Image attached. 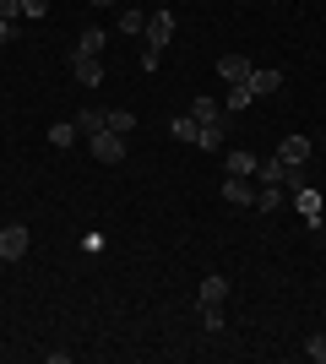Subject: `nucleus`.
Returning a JSON list of instances; mask_svg holds the SVG:
<instances>
[{"instance_id":"obj_1","label":"nucleus","mask_w":326,"mask_h":364,"mask_svg":"<svg viewBox=\"0 0 326 364\" xmlns=\"http://www.w3.org/2000/svg\"><path fill=\"white\" fill-rule=\"evenodd\" d=\"M310 136H305V131H288V136H283V147H278V158H283V164H288V168H305V164H310Z\"/></svg>"},{"instance_id":"obj_2","label":"nucleus","mask_w":326,"mask_h":364,"mask_svg":"<svg viewBox=\"0 0 326 364\" xmlns=\"http://www.w3.org/2000/svg\"><path fill=\"white\" fill-rule=\"evenodd\" d=\"M28 228H22V223H6V228H0V261H22V256H28Z\"/></svg>"},{"instance_id":"obj_3","label":"nucleus","mask_w":326,"mask_h":364,"mask_svg":"<svg viewBox=\"0 0 326 364\" xmlns=\"http://www.w3.org/2000/svg\"><path fill=\"white\" fill-rule=\"evenodd\" d=\"M185 114H190L196 125H202V131H223V104H217V98H207V92H202V98H196V104L185 109Z\"/></svg>"},{"instance_id":"obj_4","label":"nucleus","mask_w":326,"mask_h":364,"mask_svg":"<svg viewBox=\"0 0 326 364\" xmlns=\"http://www.w3.org/2000/svg\"><path fill=\"white\" fill-rule=\"evenodd\" d=\"M87 141H93L98 164H120V158H125V136H120V131H98V136H87Z\"/></svg>"},{"instance_id":"obj_5","label":"nucleus","mask_w":326,"mask_h":364,"mask_svg":"<svg viewBox=\"0 0 326 364\" xmlns=\"http://www.w3.org/2000/svg\"><path fill=\"white\" fill-rule=\"evenodd\" d=\"M223 201H234V207H256V180L229 174V180H223Z\"/></svg>"},{"instance_id":"obj_6","label":"nucleus","mask_w":326,"mask_h":364,"mask_svg":"<svg viewBox=\"0 0 326 364\" xmlns=\"http://www.w3.org/2000/svg\"><path fill=\"white\" fill-rule=\"evenodd\" d=\"M169 38H174V11L163 6V11H153V16H147V44H153V49H163Z\"/></svg>"},{"instance_id":"obj_7","label":"nucleus","mask_w":326,"mask_h":364,"mask_svg":"<svg viewBox=\"0 0 326 364\" xmlns=\"http://www.w3.org/2000/svg\"><path fill=\"white\" fill-rule=\"evenodd\" d=\"M288 174H294V168L283 164L278 152H272V158H261V164H256V180H261V185H283V191H288Z\"/></svg>"},{"instance_id":"obj_8","label":"nucleus","mask_w":326,"mask_h":364,"mask_svg":"<svg viewBox=\"0 0 326 364\" xmlns=\"http://www.w3.org/2000/svg\"><path fill=\"white\" fill-rule=\"evenodd\" d=\"M71 71H77L82 87H98V82H104V60H98V55H71Z\"/></svg>"},{"instance_id":"obj_9","label":"nucleus","mask_w":326,"mask_h":364,"mask_svg":"<svg viewBox=\"0 0 326 364\" xmlns=\"http://www.w3.org/2000/svg\"><path fill=\"white\" fill-rule=\"evenodd\" d=\"M250 71H256V65H250L245 55H223V60H217V76H223V82H234V87H239V82H250Z\"/></svg>"},{"instance_id":"obj_10","label":"nucleus","mask_w":326,"mask_h":364,"mask_svg":"<svg viewBox=\"0 0 326 364\" xmlns=\"http://www.w3.org/2000/svg\"><path fill=\"white\" fill-rule=\"evenodd\" d=\"M256 98H272V92L283 87V71H272V65H261V71H250V82H245Z\"/></svg>"},{"instance_id":"obj_11","label":"nucleus","mask_w":326,"mask_h":364,"mask_svg":"<svg viewBox=\"0 0 326 364\" xmlns=\"http://www.w3.org/2000/svg\"><path fill=\"white\" fill-rule=\"evenodd\" d=\"M223 164H229V174L256 180V164H261V158H256V152H245V147H229V158H223Z\"/></svg>"},{"instance_id":"obj_12","label":"nucleus","mask_w":326,"mask_h":364,"mask_svg":"<svg viewBox=\"0 0 326 364\" xmlns=\"http://www.w3.org/2000/svg\"><path fill=\"white\" fill-rule=\"evenodd\" d=\"M202 304H229V277L207 272V277H202Z\"/></svg>"},{"instance_id":"obj_13","label":"nucleus","mask_w":326,"mask_h":364,"mask_svg":"<svg viewBox=\"0 0 326 364\" xmlns=\"http://www.w3.org/2000/svg\"><path fill=\"white\" fill-rule=\"evenodd\" d=\"M77 131H82V136H98V131H109V109H82V114H77Z\"/></svg>"},{"instance_id":"obj_14","label":"nucleus","mask_w":326,"mask_h":364,"mask_svg":"<svg viewBox=\"0 0 326 364\" xmlns=\"http://www.w3.org/2000/svg\"><path fill=\"white\" fill-rule=\"evenodd\" d=\"M294 207H299V218H305V223H321V196H315V191H305V185H299V191H294Z\"/></svg>"},{"instance_id":"obj_15","label":"nucleus","mask_w":326,"mask_h":364,"mask_svg":"<svg viewBox=\"0 0 326 364\" xmlns=\"http://www.w3.org/2000/svg\"><path fill=\"white\" fill-rule=\"evenodd\" d=\"M104 49H109V33H104V28H87V33L77 38V49H71V55H104Z\"/></svg>"},{"instance_id":"obj_16","label":"nucleus","mask_w":326,"mask_h":364,"mask_svg":"<svg viewBox=\"0 0 326 364\" xmlns=\"http://www.w3.org/2000/svg\"><path fill=\"white\" fill-rule=\"evenodd\" d=\"M283 185H261V191H256V213H283Z\"/></svg>"},{"instance_id":"obj_17","label":"nucleus","mask_w":326,"mask_h":364,"mask_svg":"<svg viewBox=\"0 0 326 364\" xmlns=\"http://www.w3.org/2000/svg\"><path fill=\"white\" fill-rule=\"evenodd\" d=\"M49 141H55V147H71V141H77V120H55L49 125Z\"/></svg>"},{"instance_id":"obj_18","label":"nucleus","mask_w":326,"mask_h":364,"mask_svg":"<svg viewBox=\"0 0 326 364\" xmlns=\"http://www.w3.org/2000/svg\"><path fill=\"white\" fill-rule=\"evenodd\" d=\"M250 98H256V92H250L245 82H239V87H234L229 98H223V114H239V109H250Z\"/></svg>"},{"instance_id":"obj_19","label":"nucleus","mask_w":326,"mask_h":364,"mask_svg":"<svg viewBox=\"0 0 326 364\" xmlns=\"http://www.w3.org/2000/svg\"><path fill=\"white\" fill-rule=\"evenodd\" d=\"M196 131H202V125L190 120V114H180V120H169V136H174V141H196Z\"/></svg>"},{"instance_id":"obj_20","label":"nucleus","mask_w":326,"mask_h":364,"mask_svg":"<svg viewBox=\"0 0 326 364\" xmlns=\"http://www.w3.org/2000/svg\"><path fill=\"white\" fill-rule=\"evenodd\" d=\"M120 33H147V16H141L136 6H125L120 11Z\"/></svg>"},{"instance_id":"obj_21","label":"nucleus","mask_w":326,"mask_h":364,"mask_svg":"<svg viewBox=\"0 0 326 364\" xmlns=\"http://www.w3.org/2000/svg\"><path fill=\"white\" fill-rule=\"evenodd\" d=\"M109 131H136V114H131V109H109Z\"/></svg>"},{"instance_id":"obj_22","label":"nucleus","mask_w":326,"mask_h":364,"mask_svg":"<svg viewBox=\"0 0 326 364\" xmlns=\"http://www.w3.org/2000/svg\"><path fill=\"white\" fill-rule=\"evenodd\" d=\"M202 326L207 332H223V304H202Z\"/></svg>"},{"instance_id":"obj_23","label":"nucleus","mask_w":326,"mask_h":364,"mask_svg":"<svg viewBox=\"0 0 326 364\" xmlns=\"http://www.w3.org/2000/svg\"><path fill=\"white\" fill-rule=\"evenodd\" d=\"M196 147H202V152H217V147H223V131H196Z\"/></svg>"},{"instance_id":"obj_24","label":"nucleus","mask_w":326,"mask_h":364,"mask_svg":"<svg viewBox=\"0 0 326 364\" xmlns=\"http://www.w3.org/2000/svg\"><path fill=\"white\" fill-rule=\"evenodd\" d=\"M305 353H310V359H315V364H326V332H315V337H310V343H305Z\"/></svg>"},{"instance_id":"obj_25","label":"nucleus","mask_w":326,"mask_h":364,"mask_svg":"<svg viewBox=\"0 0 326 364\" xmlns=\"http://www.w3.org/2000/svg\"><path fill=\"white\" fill-rule=\"evenodd\" d=\"M49 11V0H22V22H38Z\"/></svg>"},{"instance_id":"obj_26","label":"nucleus","mask_w":326,"mask_h":364,"mask_svg":"<svg viewBox=\"0 0 326 364\" xmlns=\"http://www.w3.org/2000/svg\"><path fill=\"white\" fill-rule=\"evenodd\" d=\"M0 22H22V0H0Z\"/></svg>"},{"instance_id":"obj_27","label":"nucleus","mask_w":326,"mask_h":364,"mask_svg":"<svg viewBox=\"0 0 326 364\" xmlns=\"http://www.w3.org/2000/svg\"><path fill=\"white\" fill-rule=\"evenodd\" d=\"M11 28H16V22H0V44H6V38H11Z\"/></svg>"},{"instance_id":"obj_28","label":"nucleus","mask_w":326,"mask_h":364,"mask_svg":"<svg viewBox=\"0 0 326 364\" xmlns=\"http://www.w3.org/2000/svg\"><path fill=\"white\" fill-rule=\"evenodd\" d=\"M93 6H114V0H93Z\"/></svg>"}]
</instances>
